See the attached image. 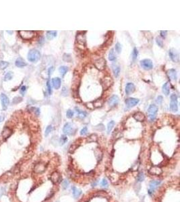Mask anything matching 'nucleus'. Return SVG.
Instances as JSON below:
<instances>
[{"label":"nucleus","instance_id":"1","mask_svg":"<svg viewBox=\"0 0 180 202\" xmlns=\"http://www.w3.org/2000/svg\"><path fill=\"white\" fill-rule=\"evenodd\" d=\"M41 58V53L37 49H31L28 53V60L32 63H35Z\"/></svg>","mask_w":180,"mask_h":202},{"label":"nucleus","instance_id":"2","mask_svg":"<svg viewBox=\"0 0 180 202\" xmlns=\"http://www.w3.org/2000/svg\"><path fill=\"white\" fill-rule=\"evenodd\" d=\"M157 112H158V107L155 105H151L148 109V113L149 117L151 121H153L156 118Z\"/></svg>","mask_w":180,"mask_h":202},{"label":"nucleus","instance_id":"3","mask_svg":"<svg viewBox=\"0 0 180 202\" xmlns=\"http://www.w3.org/2000/svg\"><path fill=\"white\" fill-rule=\"evenodd\" d=\"M170 109L173 112H177L178 111L177 96L173 94L171 96V102H170Z\"/></svg>","mask_w":180,"mask_h":202},{"label":"nucleus","instance_id":"4","mask_svg":"<svg viewBox=\"0 0 180 202\" xmlns=\"http://www.w3.org/2000/svg\"><path fill=\"white\" fill-rule=\"evenodd\" d=\"M101 84H102V86H103V89L104 90H107L113 84V80H112L110 76H106L102 80Z\"/></svg>","mask_w":180,"mask_h":202},{"label":"nucleus","instance_id":"5","mask_svg":"<svg viewBox=\"0 0 180 202\" xmlns=\"http://www.w3.org/2000/svg\"><path fill=\"white\" fill-rule=\"evenodd\" d=\"M140 65L145 70H151L153 69V63L151 59H145L140 61Z\"/></svg>","mask_w":180,"mask_h":202},{"label":"nucleus","instance_id":"6","mask_svg":"<svg viewBox=\"0 0 180 202\" xmlns=\"http://www.w3.org/2000/svg\"><path fill=\"white\" fill-rule=\"evenodd\" d=\"M0 100H1V103H2V107L3 111H6L7 108L9 105V98L6 95L2 93L0 94Z\"/></svg>","mask_w":180,"mask_h":202},{"label":"nucleus","instance_id":"7","mask_svg":"<svg viewBox=\"0 0 180 202\" xmlns=\"http://www.w3.org/2000/svg\"><path fill=\"white\" fill-rule=\"evenodd\" d=\"M169 55L172 61L175 63H178L179 61V55L177 51L174 49V48H171L169 51Z\"/></svg>","mask_w":180,"mask_h":202},{"label":"nucleus","instance_id":"8","mask_svg":"<svg viewBox=\"0 0 180 202\" xmlns=\"http://www.w3.org/2000/svg\"><path fill=\"white\" fill-rule=\"evenodd\" d=\"M94 64L95 65V67L98 70H103L105 68V66H106V61L103 58H100V59L94 61Z\"/></svg>","mask_w":180,"mask_h":202},{"label":"nucleus","instance_id":"9","mask_svg":"<svg viewBox=\"0 0 180 202\" xmlns=\"http://www.w3.org/2000/svg\"><path fill=\"white\" fill-rule=\"evenodd\" d=\"M19 33L20 34V36L23 39L25 40H29L31 39L34 35V31H19Z\"/></svg>","mask_w":180,"mask_h":202},{"label":"nucleus","instance_id":"10","mask_svg":"<svg viewBox=\"0 0 180 202\" xmlns=\"http://www.w3.org/2000/svg\"><path fill=\"white\" fill-rule=\"evenodd\" d=\"M126 106L128 108H132L137 105L139 103V100L138 98H129L126 99Z\"/></svg>","mask_w":180,"mask_h":202},{"label":"nucleus","instance_id":"11","mask_svg":"<svg viewBox=\"0 0 180 202\" xmlns=\"http://www.w3.org/2000/svg\"><path fill=\"white\" fill-rule=\"evenodd\" d=\"M46 169V166H45V164H43V163H41V162H39L38 164H35V166L34 167V172L36 173H43Z\"/></svg>","mask_w":180,"mask_h":202},{"label":"nucleus","instance_id":"12","mask_svg":"<svg viewBox=\"0 0 180 202\" xmlns=\"http://www.w3.org/2000/svg\"><path fill=\"white\" fill-rule=\"evenodd\" d=\"M161 181H152L149 184V193L150 195L153 193L154 191H155L159 186L160 184H161Z\"/></svg>","mask_w":180,"mask_h":202},{"label":"nucleus","instance_id":"13","mask_svg":"<svg viewBox=\"0 0 180 202\" xmlns=\"http://www.w3.org/2000/svg\"><path fill=\"white\" fill-rule=\"evenodd\" d=\"M51 181H52L53 183H59V182H61V177L60 174L58 173V172H53V173L51 174L50 177Z\"/></svg>","mask_w":180,"mask_h":202},{"label":"nucleus","instance_id":"14","mask_svg":"<svg viewBox=\"0 0 180 202\" xmlns=\"http://www.w3.org/2000/svg\"><path fill=\"white\" fill-rule=\"evenodd\" d=\"M119 103V97L117 95H113L108 100V105L110 107H113L117 105Z\"/></svg>","mask_w":180,"mask_h":202},{"label":"nucleus","instance_id":"15","mask_svg":"<svg viewBox=\"0 0 180 202\" xmlns=\"http://www.w3.org/2000/svg\"><path fill=\"white\" fill-rule=\"evenodd\" d=\"M12 134V129H11L8 127H5L2 131V137L4 139H6L10 137Z\"/></svg>","mask_w":180,"mask_h":202},{"label":"nucleus","instance_id":"16","mask_svg":"<svg viewBox=\"0 0 180 202\" xmlns=\"http://www.w3.org/2000/svg\"><path fill=\"white\" fill-rule=\"evenodd\" d=\"M63 131L65 134L71 135L73 132V126L70 123H67L64 125L63 128Z\"/></svg>","mask_w":180,"mask_h":202},{"label":"nucleus","instance_id":"17","mask_svg":"<svg viewBox=\"0 0 180 202\" xmlns=\"http://www.w3.org/2000/svg\"><path fill=\"white\" fill-rule=\"evenodd\" d=\"M149 173L152 175H160L162 173V170L159 166H153L150 168Z\"/></svg>","mask_w":180,"mask_h":202},{"label":"nucleus","instance_id":"18","mask_svg":"<svg viewBox=\"0 0 180 202\" xmlns=\"http://www.w3.org/2000/svg\"><path fill=\"white\" fill-rule=\"evenodd\" d=\"M167 76L168 77L171 79V80H174L176 81L177 79V72L174 69H170L167 71Z\"/></svg>","mask_w":180,"mask_h":202},{"label":"nucleus","instance_id":"19","mask_svg":"<svg viewBox=\"0 0 180 202\" xmlns=\"http://www.w3.org/2000/svg\"><path fill=\"white\" fill-rule=\"evenodd\" d=\"M126 94L127 95L131 94L135 91V86L132 83H128L126 86Z\"/></svg>","mask_w":180,"mask_h":202},{"label":"nucleus","instance_id":"20","mask_svg":"<svg viewBox=\"0 0 180 202\" xmlns=\"http://www.w3.org/2000/svg\"><path fill=\"white\" fill-rule=\"evenodd\" d=\"M133 117L135 119V120L139 121V122H142L145 120V114L142 113V112H137L134 114Z\"/></svg>","mask_w":180,"mask_h":202},{"label":"nucleus","instance_id":"21","mask_svg":"<svg viewBox=\"0 0 180 202\" xmlns=\"http://www.w3.org/2000/svg\"><path fill=\"white\" fill-rule=\"evenodd\" d=\"M53 86L55 89H59L61 86V79L59 78H54L52 79Z\"/></svg>","mask_w":180,"mask_h":202},{"label":"nucleus","instance_id":"22","mask_svg":"<svg viewBox=\"0 0 180 202\" xmlns=\"http://www.w3.org/2000/svg\"><path fill=\"white\" fill-rule=\"evenodd\" d=\"M162 90L163 92L164 93V94H165L166 96H168L169 94L170 93V84L169 82H166L165 84H164V85L162 87Z\"/></svg>","mask_w":180,"mask_h":202},{"label":"nucleus","instance_id":"23","mask_svg":"<svg viewBox=\"0 0 180 202\" xmlns=\"http://www.w3.org/2000/svg\"><path fill=\"white\" fill-rule=\"evenodd\" d=\"M15 65H16L18 67H24L27 65V63H26L23 59L18 58V59H16V61L15 62Z\"/></svg>","mask_w":180,"mask_h":202},{"label":"nucleus","instance_id":"24","mask_svg":"<svg viewBox=\"0 0 180 202\" xmlns=\"http://www.w3.org/2000/svg\"><path fill=\"white\" fill-rule=\"evenodd\" d=\"M57 31H47V38L49 39V40H52L55 37H56L57 36Z\"/></svg>","mask_w":180,"mask_h":202},{"label":"nucleus","instance_id":"25","mask_svg":"<svg viewBox=\"0 0 180 202\" xmlns=\"http://www.w3.org/2000/svg\"><path fill=\"white\" fill-rule=\"evenodd\" d=\"M72 193H73L74 197L75 198H77L81 195L82 191H81V190L78 189H77V188L75 187H72Z\"/></svg>","mask_w":180,"mask_h":202},{"label":"nucleus","instance_id":"26","mask_svg":"<svg viewBox=\"0 0 180 202\" xmlns=\"http://www.w3.org/2000/svg\"><path fill=\"white\" fill-rule=\"evenodd\" d=\"M77 41L79 44L82 45L85 44V36L84 34H78Z\"/></svg>","mask_w":180,"mask_h":202},{"label":"nucleus","instance_id":"27","mask_svg":"<svg viewBox=\"0 0 180 202\" xmlns=\"http://www.w3.org/2000/svg\"><path fill=\"white\" fill-rule=\"evenodd\" d=\"M76 112L77 113L78 117L81 118V119H84L86 117V113L84 111H82L81 110H80L78 108H76Z\"/></svg>","mask_w":180,"mask_h":202},{"label":"nucleus","instance_id":"28","mask_svg":"<svg viewBox=\"0 0 180 202\" xmlns=\"http://www.w3.org/2000/svg\"><path fill=\"white\" fill-rule=\"evenodd\" d=\"M59 73L61 76H64L68 71V67L66 66H61L59 68Z\"/></svg>","mask_w":180,"mask_h":202},{"label":"nucleus","instance_id":"29","mask_svg":"<svg viewBox=\"0 0 180 202\" xmlns=\"http://www.w3.org/2000/svg\"><path fill=\"white\" fill-rule=\"evenodd\" d=\"M109 59L111 61H115V59H116V56H115V54L114 53V50H113V48L111 49V51H110V52L109 53Z\"/></svg>","mask_w":180,"mask_h":202},{"label":"nucleus","instance_id":"30","mask_svg":"<svg viewBox=\"0 0 180 202\" xmlns=\"http://www.w3.org/2000/svg\"><path fill=\"white\" fill-rule=\"evenodd\" d=\"M114 125H115V121H110V122L108 123V125H107V133H109L111 132V130H112V129H113V127H114Z\"/></svg>","mask_w":180,"mask_h":202},{"label":"nucleus","instance_id":"31","mask_svg":"<svg viewBox=\"0 0 180 202\" xmlns=\"http://www.w3.org/2000/svg\"><path fill=\"white\" fill-rule=\"evenodd\" d=\"M9 65V63L8 62H6V61H0V69L1 70H5V69H6L7 67H8Z\"/></svg>","mask_w":180,"mask_h":202},{"label":"nucleus","instance_id":"32","mask_svg":"<svg viewBox=\"0 0 180 202\" xmlns=\"http://www.w3.org/2000/svg\"><path fill=\"white\" fill-rule=\"evenodd\" d=\"M67 141V136H65V135H61V137H60V139H59V144L61 145H63V144H65Z\"/></svg>","mask_w":180,"mask_h":202},{"label":"nucleus","instance_id":"33","mask_svg":"<svg viewBox=\"0 0 180 202\" xmlns=\"http://www.w3.org/2000/svg\"><path fill=\"white\" fill-rule=\"evenodd\" d=\"M102 105H103V100L101 99L96 100L93 103V107H101Z\"/></svg>","mask_w":180,"mask_h":202},{"label":"nucleus","instance_id":"34","mask_svg":"<svg viewBox=\"0 0 180 202\" xmlns=\"http://www.w3.org/2000/svg\"><path fill=\"white\" fill-rule=\"evenodd\" d=\"M113 73H114V75L116 78H117L119 75V73H120V67L119 66H115L113 67Z\"/></svg>","mask_w":180,"mask_h":202},{"label":"nucleus","instance_id":"35","mask_svg":"<svg viewBox=\"0 0 180 202\" xmlns=\"http://www.w3.org/2000/svg\"><path fill=\"white\" fill-rule=\"evenodd\" d=\"M13 78V73L11 72H8L4 76V80L5 81H8L10 80Z\"/></svg>","mask_w":180,"mask_h":202},{"label":"nucleus","instance_id":"36","mask_svg":"<svg viewBox=\"0 0 180 202\" xmlns=\"http://www.w3.org/2000/svg\"><path fill=\"white\" fill-rule=\"evenodd\" d=\"M53 130V127L51 125H49V126L47 127L46 129H45V137H47L49 135V134Z\"/></svg>","mask_w":180,"mask_h":202},{"label":"nucleus","instance_id":"37","mask_svg":"<svg viewBox=\"0 0 180 202\" xmlns=\"http://www.w3.org/2000/svg\"><path fill=\"white\" fill-rule=\"evenodd\" d=\"M145 180V175H144V173H140L138 175V177H137V181L138 182H142L143 181Z\"/></svg>","mask_w":180,"mask_h":202},{"label":"nucleus","instance_id":"38","mask_svg":"<svg viewBox=\"0 0 180 202\" xmlns=\"http://www.w3.org/2000/svg\"><path fill=\"white\" fill-rule=\"evenodd\" d=\"M138 55V51L137 50V48H134V50H133V52H132V59L133 60H136L137 59V57Z\"/></svg>","mask_w":180,"mask_h":202},{"label":"nucleus","instance_id":"39","mask_svg":"<svg viewBox=\"0 0 180 202\" xmlns=\"http://www.w3.org/2000/svg\"><path fill=\"white\" fill-rule=\"evenodd\" d=\"M97 140V136L95 134H92L91 135H90L88 138V141H96Z\"/></svg>","mask_w":180,"mask_h":202},{"label":"nucleus","instance_id":"40","mask_svg":"<svg viewBox=\"0 0 180 202\" xmlns=\"http://www.w3.org/2000/svg\"><path fill=\"white\" fill-rule=\"evenodd\" d=\"M115 51H117V53H121V51H122V45H121V44L119 43V42L116 43V44H115Z\"/></svg>","mask_w":180,"mask_h":202},{"label":"nucleus","instance_id":"41","mask_svg":"<svg viewBox=\"0 0 180 202\" xmlns=\"http://www.w3.org/2000/svg\"><path fill=\"white\" fill-rule=\"evenodd\" d=\"M74 112L73 111H71V110L69 109L67 110V112H66V117H67L68 119H71V118L73 117L74 116Z\"/></svg>","mask_w":180,"mask_h":202},{"label":"nucleus","instance_id":"42","mask_svg":"<svg viewBox=\"0 0 180 202\" xmlns=\"http://www.w3.org/2000/svg\"><path fill=\"white\" fill-rule=\"evenodd\" d=\"M22 100V98L21 97L19 96L15 97V98H14V99H13V104H18L19 103H20Z\"/></svg>","mask_w":180,"mask_h":202},{"label":"nucleus","instance_id":"43","mask_svg":"<svg viewBox=\"0 0 180 202\" xmlns=\"http://www.w3.org/2000/svg\"><path fill=\"white\" fill-rule=\"evenodd\" d=\"M156 42H157V44H158L159 46H161V47H162V46H163V40H162L160 38H159V37H157V38H156Z\"/></svg>","mask_w":180,"mask_h":202},{"label":"nucleus","instance_id":"44","mask_svg":"<svg viewBox=\"0 0 180 202\" xmlns=\"http://www.w3.org/2000/svg\"><path fill=\"white\" fill-rule=\"evenodd\" d=\"M47 90H48V93L49 94H51L52 93V90H51V84L49 81H47Z\"/></svg>","mask_w":180,"mask_h":202},{"label":"nucleus","instance_id":"45","mask_svg":"<svg viewBox=\"0 0 180 202\" xmlns=\"http://www.w3.org/2000/svg\"><path fill=\"white\" fill-rule=\"evenodd\" d=\"M87 132H88V129H87L86 127H84V128L82 129V130L80 131V135H86L87 133Z\"/></svg>","mask_w":180,"mask_h":202},{"label":"nucleus","instance_id":"46","mask_svg":"<svg viewBox=\"0 0 180 202\" xmlns=\"http://www.w3.org/2000/svg\"><path fill=\"white\" fill-rule=\"evenodd\" d=\"M101 185L102 187H107V186H108V182H107V181L106 179H103V181H101Z\"/></svg>","mask_w":180,"mask_h":202},{"label":"nucleus","instance_id":"47","mask_svg":"<svg viewBox=\"0 0 180 202\" xmlns=\"http://www.w3.org/2000/svg\"><path fill=\"white\" fill-rule=\"evenodd\" d=\"M71 59V57H70V55H69V54H64L63 55V60L65 61H67V62H69L68 61V60H67V59Z\"/></svg>","mask_w":180,"mask_h":202},{"label":"nucleus","instance_id":"48","mask_svg":"<svg viewBox=\"0 0 180 202\" xmlns=\"http://www.w3.org/2000/svg\"><path fill=\"white\" fill-rule=\"evenodd\" d=\"M162 102H163V97L161 96H159L157 97V103L158 104H159V105H161L162 103Z\"/></svg>","mask_w":180,"mask_h":202},{"label":"nucleus","instance_id":"49","mask_svg":"<svg viewBox=\"0 0 180 202\" xmlns=\"http://www.w3.org/2000/svg\"><path fill=\"white\" fill-rule=\"evenodd\" d=\"M63 189H67L68 187V185H69V182L67 181H64L63 182Z\"/></svg>","mask_w":180,"mask_h":202},{"label":"nucleus","instance_id":"50","mask_svg":"<svg viewBox=\"0 0 180 202\" xmlns=\"http://www.w3.org/2000/svg\"><path fill=\"white\" fill-rule=\"evenodd\" d=\"M167 32L166 31V30L161 31V36L163 38H165L166 36H167Z\"/></svg>","mask_w":180,"mask_h":202},{"label":"nucleus","instance_id":"51","mask_svg":"<svg viewBox=\"0 0 180 202\" xmlns=\"http://www.w3.org/2000/svg\"><path fill=\"white\" fill-rule=\"evenodd\" d=\"M61 93H62V94H63V96H67V89L65 88V87H63V89H62V92H61Z\"/></svg>","mask_w":180,"mask_h":202},{"label":"nucleus","instance_id":"52","mask_svg":"<svg viewBox=\"0 0 180 202\" xmlns=\"http://www.w3.org/2000/svg\"><path fill=\"white\" fill-rule=\"evenodd\" d=\"M26 90V86H24L22 87L21 89H20V93H21L22 95H24V94L25 93Z\"/></svg>","mask_w":180,"mask_h":202},{"label":"nucleus","instance_id":"53","mask_svg":"<svg viewBox=\"0 0 180 202\" xmlns=\"http://www.w3.org/2000/svg\"><path fill=\"white\" fill-rule=\"evenodd\" d=\"M53 70H54V67H51L48 70V74H49V76H50L51 74H52V72H53Z\"/></svg>","mask_w":180,"mask_h":202},{"label":"nucleus","instance_id":"54","mask_svg":"<svg viewBox=\"0 0 180 202\" xmlns=\"http://www.w3.org/2000/svg\"><path fill=\"white\" fill-rule=\"evenodd\" d=\"M4 119V116H0V122H2Z\"/></svg>","mask_w":180,"mask_h":202},{"label":"nucleus","instance_id":"55","mask_svg":"<svg viewBox=\"0 0 180 202\" xmlns=\"http://www.w3.org/2000/svg\"><path fill=\"white\" fill-rule=\"evenodd\" d=\"M8 32L9 34H12V33H13V31H8Z\"/></svg>","mask_w":180,"mask_h":202}]
</instances>
